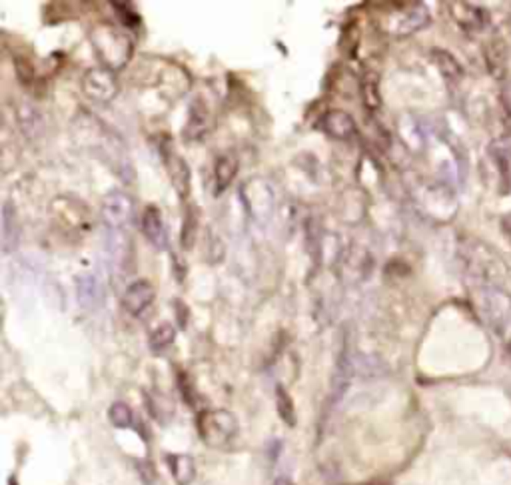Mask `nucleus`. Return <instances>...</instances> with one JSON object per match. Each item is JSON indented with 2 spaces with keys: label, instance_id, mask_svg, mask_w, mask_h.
<instances>
[{
  "label": "nucleus",
  "instance_id": "obj_1",
  "mask_svg": "<svg viewBox=\"0 0 511 485\" xmlns=\"http://www.w3.org/2000/svg\"><path fill=\"white\" fill-rule=\"evenodd\" d=\"M80 134H88L92 150L108 164L110 168L120 176L122 180L134 178V166L128 156V148L122 136L118 132H114L110 126L100 122L98 118H92L90 122H80Z\"/></svg>",
  "mask_w": 511,
  "mask_h": 485
},
{
  "label": "nucleus",
  "instance_id": "obj_2",
  "mask_svg": "<svg viewBox=\"0 0 511 485\" xmlns=\"http://www.w3.org/2000/svg\"><path fill=\"white\" fill-rule=\"evenodd\" d=\"M90 40L102 68L106 70H122L132 58V50H134L132 38L114 24L100 22L98 26H94Z\"/></svg>",
  "mask_w": 511,
  "mask_h": 485
},
{
  "label": "nucleus",
  "instance_id": "obj_3",
  "mask_svg": "<svg viewBox=\"0 0 511 485\" xmlns=\"http://www.w3.org/2000/svg\"><path fill=\"white\" fill-rule=\"evenodd\" d=\"M383 12L382 30L394 36H407L421 30L430 22V10L421 2H392Z\"/></svg>",
  "mask_w": 511,
  "mask_h": 485
},
{
  "label": "nucleus",
  "instance_id": "obj_4",
  "mask_svg": "<svg viewBox=\"0 0 511 485\" xmlns=\"http://www.w3.org/2000/svg\"><path fill=\"white\" fill-rule=\"evenodd\" d=\"M198 430H200L202 439L212 446V448H222L232 441L236 435L238 424L236 417L226 410H214V412L202 413L198 419Z\"/></svg>",
  "mask_w": 511,
  "mask_h": 485
},
{
  "label": "nucleus",
  "instance_id": "obj_5",
  "mask_svg": "<svg viewBox=\"0 0 511 485\" xmlns=\"http://www.w3.org/2000/svg\"><path fill=\"white\" fill-rule=\"evenodd\" d=\"M82 92L88 100L96 102V104H108L118 96L120 84H118V78L114 72L98 66V68H90V70L84 72Z\"/></svg>",
  "mask_w": 511,
  "mask_h": 485
},
{
  "label": "nucleus",
  "instance_id": "obj_6",
  "mask_svg": "<svg viewBox=\"0 0 511 485\" xmlns=\"http://www.w3.org/2000/svg\"><path fill=\"white\" fill-rule=\"evenodd\" d=\"M246 210L258 222H266L274 212V190L262 178H252L240 190Z\"/></svg>",
  "mask_w": 511,
  "mask_h": 485
},
{
  "label": "nucleus",
  "instance_id": "obj_7",
  "mask_svg": "<svg viewBox=\"0 0 511 485\" xmlns=\"http://www.w3.org/2000/svg\"><path fill=\"white\" fill-rule=\"evenodd\" d=\"M100 216L108 230H124L134 218V200L122 190H112L102 200Z\"/></svg>",
  "mask_w": 511,
  "mask_h": 485
},
{
  "label": "nucleus",
  "instance_id": "obj_8",
  "mask_svg": "<svg viewBox=\"0 0 511 485\" xmlns=\"http://www.w3.org/2000/svg\"><path fill=\"white\" fill-rule=\"evenodd\" d=\"M156 300V289L154 286L148 282V280H136L126 287L124 292V298H122V304L130 316L138 318L146 312L150 305L154 304Z\"/></svg>",
  "mask_w": 511,
  "mask_h": 485
},
{
  "label": "nucleus",
  "instance_id": "obj_9",
  "mask_svg": "<svg viewBox=\"0 0 511 485\" xmlns=\"http://www.w3.org/2000/svg\"><path fill=\"white\" fill-rule=\"evenodd\" d=\"M140 226H142L144 238L156 250H168V232H166L162 210L158 206L150 204L144 208V214L140 218Z\"/></svg>",
  "mask_w": 511,
  "mask_h": 485
},
{
  "label": "nucleus",
  "instance_id": "obj_10",
  "mask_svg": "<svg viewBox=\"0 0 511 485\" xmlns=\"http://www.w3.org/2000/svg\"><path fill=\"white\" fill-rule=\"evenodd\" d=\"M320 130L334 140H349L356 136V120L346 110H329L320 120Z\"/></svg>",
  "mask_w": 511,
  "mask_h": 485
},
{
  "label": "nucleus",
  "instance_id": "obj_11",
  "mask_svg": "<svg viewBox=\"0 0 511 485\" xmlns=\"http://www.w3.org/2000/svg\"><path fill=\"white\" fill-rule=\"evenodd\" d=\"M490 156L497 168L499 178V192L510 194L511 192V148L503 142H493L490 146Z\"/></svg>",
  "mask_w": 511,
  "mask_h": 485
},
{
  "label": "nucleus",
  "instance_id": "obj_12",
  "mask_svg": "<svg viewBox=\"0 0 511 485\" xmlns=\"http://www.w3.org/2000/svg\"><path fill=\"white\" fill-rule=\"evenodd\" d=\"M454 17L459 22L461 28L470 30V32H477V30H483L485 24L490 22V17L485 15L483 8L474 6V4H467V2H457L452 8Z\"/></svg>",
  "mask_w": 511,
  "mask_h": 485
},
{
  "label": "nucleus",
  "instance_id": "obj_13",
  "mask_svg": "<svg viewBox=\"0 0 511 485\" xmlns=\"http://www.w3.org/2000/svg\"><path fill=\"white\" fill-rule=\"evenodd\" d=\"M19 218H17V208L12 206L10 200L4 202L2 206V251L10 254L19 246Z\"/></svg>",
  "mask_w": 511,
  "mask_h": 485
},
{
  "label": "nucleus",
  "instance_id": "obj_14",
  "mask_svg": "<svg viewBox=\"0 0 511 485\" xmlns=\"http://www.w3.org/2000/svg\"><path fill=\"white\" fill-rule=\"evenodd\" d=\"M485 310H488V316L493 323L508 322L510 318V310H511V300L510 296L497 287H492L488 289V296H485Z\"/></svg>",
  "mask_w": 511,
  "mask_h": 485
},
{
  "label": "nucleus",
  "instance_id": "obj_15",
  "mask_svg": "<svg viewBox=\"0 0 511 485\" xmlns=\"http://www.w3.org/2000/svg\"><path fill=\"white\" fill-rule=\"evenodd\" d=\"M238 158L234 154H224L216 160L214 166V180H216V194H222L238 174Z\"/></svg>",
  "mask_w": 511,
  "mask_h": 485
},
{
  "label": "nucleus",
  "instance_id": "obj_16",
  "mask_svg": "<svg viewBox=\"0 0 511 485\" xmlns=\"http://www.w3.org/2000/svg\"><path fill=\"white\" fill-rule=\"evenodd\" d=\"M166 166H168V172H170V178H172L176 192L182 198L188 196V192H190V168H188V164L180 156H170L166 160Z\"/></svg>",
  "mask_w": 511,
  "mask_h": 485
},
{
  "label": "nucleus",
  "instance_id": "obj_17",
  "mask_svg": "<svg viewBox=\"0 0 511 485\" xmlns=\"http://www.w3.org/2000/svg\"><path fill=\"white\" fill-rule=\"evenodd\" d=\"M208 130V110L202 102H196L190 110V120L184 128V140H198Z\"/></svg>",
  "mask_w": 511,
  "mask_h": 485
},
{
  "label": "nucleus",
  "instance_id": "obj_18",
  "mask_svg": "<svg viewBox=\"0 0 511 485\" xmlns=\"http://www.w3.org/2000/svg\"><path fill=\"white\" fill-rule=\"evenodd\" d=\"M432 58H434V62H436V66L439 68V72H441L447 80H457V78H461L463 68L459 66V62H457L452 54L436 48V50L432 53Z\"/></svg>",
  "mask_w": 511,
  "mask_h": 485
},
{
  "label": "nucleus",
  "instance_id": "obj_19",
  "mask_svg": "<svg viewBox=\"0 0 511 485\" xmlns=\"http://www.w3.org/2000/svg\"><path fill=\"white\" fill-rule=\"evenodd\" d=\"M172 340H174V327H172V323H160L152 332V336H150V348L154 352H162V350H166L172 343Z\"/></svg>",
  "mask_w": 511,
  "mask_h": 485
},
{
  "label": "nucleus",
  "instance_id": "obj_20",
  "mask_svg": "<svg viewBox=\"0 0 511 485\" xmlns=\"http://www.w3.org/2000/svg\"><path fill=\"white\" fill-rule=\"evenodd\" d=\"M170 462L174 464L172 471H174V477H178V482L186 485L192 477H194V462L186 455H174L170 457Z\"/></svg>",
  "mask_w": 511,
  "mask_h": 485
},
{
  "label": "nucleus",
  "instance_id": "obj_21",
  "mask_svg": "<svg viewBox=\"0 0 511 485\" xmlns=\"http://www.w3.org/2000/svg\"><path fill=\"white\" fill-rule=\"evenodd\" d=\"M276 403H278V413H280V417H282L286 424L293 426V421H296V412H293L292 397L288 395V392H286L284 388H278V390H276Z\"/></svg>",
  "mask_w": 511,
  "mask_h": 485
},
{
  "label": "nucleus",
  "instance_id": "obj_22",
  "mask_svg": "<svg viewBox=\"0 0 511 485\" xmlns=\"http://www.w3.org/2000/svg\"><path fill=\"white\" fill-rule=\"evenodd\" d=\"M362 94H364L365 106L369 110H376L380 106V92H378V78L376 74L365 76L364 84H362Z\"/></svg>",
  "mask_w": 511,
  "mask_h": 485
},
{
  "label": "nucleus",
  "instance_id": "obj_23",
  "mask_svg": "<svg viewBox=\"0 0 511 485\" xmlns=\"http://www.w3.org/2000/svg\"><path fill=\"white\" fill-rule=\"evenodd\" d=\"M108 417L110 421H112V426H116V428H128L132 424V410L128 408L126 403L118 401V403L110 406Z\"/></svg>",
  "mask_w": 511,
  "mask_h": 485
},
{
  "label": "nucleus",
  "instance_id": "obj_24",
  "mask_svg": "<svg viewBox=\"0 0 511 485\" xmlns=\"http://www.w3.org/2000/svg\"><path fill=\"white\" fill-rule=\"evenodd\" d=\"M196 230H198V218L188 212L186 220H184L182 226V248L184 250H190L192 244H194V238H196Z\"/></svg>",
  "mask_w": 511,
  "mask_h": 485
},
{
  "label": "nucleus",
  "instance_id": "obj_25",
  "mask_svg": "<svg viewBox=\"0 0 511 485\" xmlns=\"http://www.w3.org/2000/svg\"><path fill=\"white\" fill-rule=\"evenodd\" d=\"M501 230H503V234L508 236V240L511 242V214L503 216V220H501Z\"/></svg>",
  "mask_w": 511,
  "mask_h": 485
}]
</instances>
